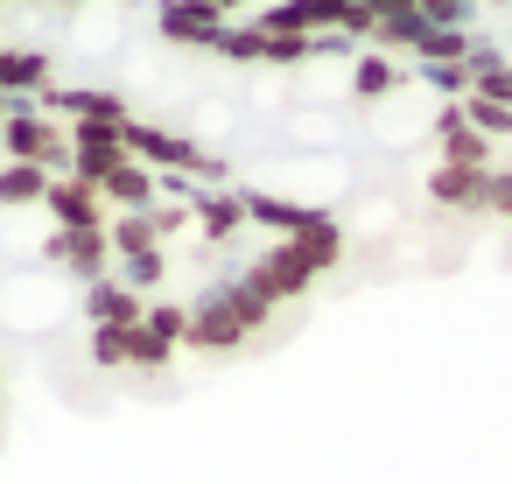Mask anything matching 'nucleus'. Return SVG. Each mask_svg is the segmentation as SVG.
<instances>
[{
  "mask_svg": "<svg viewBox=\"0 0 512 484\" xmlns=\"http://www.w3.org/2000/svg\"><path fill=\"white\" fill-rule=\"evenodd\" d=\"M225 29L232 22L218 8H204V0H162V8H155V43L162 50H218Z\"/></svg>",
  "mask_w": 512,
  "mask_h": 484,
  "instance_id": "nucleus-1",
  "label": "nucleus"
},
{
  "mask_svg": "<svg viewBox=\"0 0 512 484\" xmlns=\"http://www.w3.org/2000/svg\"><path fill=\"white\" fill-rule=\"evenodd\" d=\"M43 85H57V57L50 50L0 43V99H36Z\"/></svg>",
  "mask_w": 512,
  "mask_h": 484,
  "instance_id": "nucleus-2",
  "label": "nucleus"
},
{
  "mask_svg": "<svg viewBox=\"0 0 512 484\" xmlns=\"http://www.w3.org/2000/svg\"><path fill=\"white\" fill-rule=\"evenodd\" d=\"M71 50H78L85 64H120V50H127V36H120V15H106V8L78 15V22H71Z\"/></svg>",
  "mask_w": 512,
  "mask_h": 484,
  "instance_id": "nucleus-3",
  "label": "nucleus"
},
{
  "mask_svg": "<svg viewBox=\"0 0 512 484\" xmlns=\"http://www.w3.org/2000/svg\"><path fill=\"white\" fill-rule=\"evenodd\" d=\"M211 57H218V64H239V71H267V36H260L253 22H246V29H225Z\"/></svg>",
  "mask_w": 512,
  "mask_h": 484,
  "instance_id": "nucleus-4",
  "label": "nucleus"
},
{
  "mask_svg": "<svg viewBox=\"0 0 512 484\" xmlns=\"http://www.w3.org/2000/svg\"><path fill=\"white\" fill-rule=\"evenodd\" d=\"M253 29H260L267 43H274V36H316V22H309V8H302V0H274V8H267Z\"/></svg>",
  "mask_w": 512,
  "mask_h": 484,
  "instance_id": "nucleus-5",
  "label": "nucleus"
},
{
  "mask_svg": "<svg viewBox=\"0 0 512 484\" xmlns=\"http://www.w3.org/2000/svg\"><path fill=\"white\" fill-rule=\"evenodd\" d=\"M421 15H428L435 29H470V15H477V0H421Z\"/></svg>",
  "mask_w": 512,
  "mask_h": 484,
  "instance_id": "nucleus-6",
  "label": "nucleus"
},
{
  "mask_svg": "<svg viewBox=\"0 0 512 484\" xmlns=\"http://www.w3.org/2000/svg\"><path fill=\"white\" fill-rule=\"evenodd\" d=\"M302 8H309L316 36H323V29H337V36H344V8H351V0H302Z\"/></svg>",
  "mask_w": 512,
  "mask_h": 484,
  "instance_id": "nucleus-7",
  "label": "nucleus"
},
{
  "mask_svg": "<svg viewBox=\"0 0 512 484\" xmlns=\"http://www.w3.org/2000/svg\"><path fill=\"white\" fill-rule=\"evenodd\" d=\"M372 8V22H386V15H407V8H421V0H365Z\"/></svg>",
  "mask_w": 512,
  "mask_h": 484,
  "instance_id": "nucleus-8",
  "label": "nucleus"
},
{
  "mask_svg": "<svg viewBox=\"0 0 512 484\" xmlns=\"http://www.w3.org/2000/svg\"><path fill=\"white\" fill-rule=\"evenodd\" d=\"M204 8H218V15H232V8H253V0H204Z\"/></svg>",
  "mask_w": 512,
  "mask_h": 484,
  "instance_id": "nucleus-9",
  "label": "nucleus"
},
{
  "mask_svg": "<svg viewBox=\"0 0 512 484\" xmlns=\"http://www.w3.org/2000/svg\"><path fill=\"white\" fill-rule=\"evenodd\" d=\"M57 8H92V0H57Z\"/></svg>",
  "mask_w": 512,
  "mask_h": 484,
  "instance_id": "nucleus-10",
  "label": "nucleus"
}]
</instances>
